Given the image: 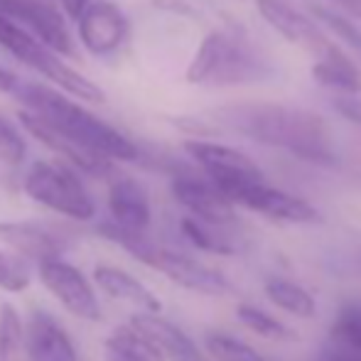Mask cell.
Segmentation results:
<instances>
[{
  "label": "cell",
  "instance_id": "cell-1",
  "mask_svg": "<svg viewBox=\"0 0 361 361\" xmlns=\"http://www.w3.org/2000/svg\"><path fill=\"white\" fill-rule=\"evenodd\" d=\"M231 128L263 145L283 147L310 162H334L332 135L322 116L278 104L233 106L224 111Z\"/></svg>",
  "mask_w": 361,
  "mask_h": 361
},
{
  "label": "cell",
  "instance_id": "cell-2",
  "mask_svg": "<svg viewBox=\"0 0 361 361\" xmlns=\"http://www.w3.org/2000/svg\"><path fill=\"white\" fill-rule=\"evenodd\" d=\"M18 99L27 106L30 114L39 116L47 126H52L64 138L74 140L76 145L86 147L89 152L106 160H135L138 147L133 140L126 138L118 128L101 121L89 109L76 104L79 99L64 96L62 91H54L42 84H23L20 81L15 89Z\"/></svg>",
  "mask_w": 361,
  "mask_h": 361
},
{
  "label": "cell",
  "instance_id": "cell-3",
  "mask_svg": "<svg viewBox=\"0 0 361 361\" xmlns=\"http://www.w3.org/2000/svg\"><path fill=\"white\" fill-rule=\"evenodd\" d=\"M0 47H5L15 59H20L25 67L42 74L47 81H54L59 89L67 91L74 99L89 101V104H104L106 101V94L101 86H96L81 72L69 67L62 59V54L49 49L32 32H27L23 25H18L3 13H0Z\"/></svg>",
  "mask_w": 361,
  "mask_h": 361
},
{
  "label": "cell",
  "instance_id": "cell-4",
  "mask_svg": "<svg viewBox=\"0 0 361 361\" xmlns=\"http://www.w3.org/2000/svg\"><path fill=\"white\" fill-rule=\"evenodd\" d=\"M258 76H263L261 64L224 32H209L202 39L185 72L190 84L214 86L248 84Z\"/></svg>",
  "mask_w": 361,
  "mask_h": 361
},
{
  "label": "cell",
  "instance_id": "cell-5",
  "mask_svg": "<svg viewBox=\"0 0 361 361\" xmlns=\"http://www.w3.org/2000/svg\"><path fill=\"white\" fill-rule=\"evenodd\" d=\"M25 192L37 204H44L59 214L86 221L96 214V207L81 180L62 162L39 160L25 177Z\"/></svg>",
  "mask_w": 361,
  "mask_h": 361
},
{
  "label": "cell",
  "instance_id": "cell-6",
  "mask_svg": "<svg viewBox=\"0 0 361 361\" xmlns=\"http://www.w3.org/2000/svg\"><path fill=\"white\" fill-rule=\"evenodd\" d=\"M231 204L246 207V209L263 214L273 221L281 224H314L319 221V214L310 202L300 200V197L283 192L278 187L266 185V180H251L243 185L231 187L228 192H224Z\"/></svg>",
  "mask_w": 361,
  "mask_h": 361
},
{
  "label": "cell",
  "instance_id": "cell-7",
  "mask_svg": "<svg viewBox=\"0 0 361 361\" xmlns=\"http://www.w3.org/2000/svg\"><path fill=\"white\" fill-rule=\"evenodd\" d=\"M185 150L207 172L209 182L221 195L231 190V187L243 185V182L263 180L261 167L236 147L209 143V140H187Z\"/></svg>",
  "mask_w": 361,
  "mask_h": 361
},
{
  "label": "cell",
  "instance_id": "cell-8",
  "mask_svg": "<svg viewBox=\"0 0 361 361\" xmlns=\"http://www.w3.org/2000/svg\"><path fill=\"white\" fill-rule=\"evenodd\" d=\"M0 13L15 23H23L27 32H32L39 42L54 49L62 57H74V39L69 35L67 20L62 10L47 0H0Z\"/></svg>",
  "mask_w": 361,
  "mask_h": 361
},
{
  "label": "cell",
  "instance_id": "cell-9",
  "mask_svg": "<svg viewBox=\"0 0 361 361\" xmlns=\"http://www.w3.org/2000/svg\"><path fill=\"white\" fill-rule=\"evenodd\" d=\"M39 278H42L44 288L72 314L89 319V322L101 319V305L96 300L94 288L89 286V281L76 271L72 263L62 261V256L39 263Z\"/></svg>",
  "mask_w": 361,
  "mask_h": 361
},
{
  "label": "cell",
  "instance_id": "cell-10",
  "mask_svg": "<svg viewBox=\"0 0 361 361\" xmlns=\"http://www.w3.org/2000/svg\"><path fill=\"white\" fill-rule=\"evenodd\" d=\"M130 329L145 344L152 361H207L200 347L177 324L162 319L157 312L133 314Z\"/></svg>",
  "mask_w": 361,
  "mask_h": 361
},
{
  "label": "cell",
  "instance_id": "cell-11",
  "mask_svg": "<svg viewBox=\"0 0 361 361\" xmlns=\"http://www.w3.org/2000/svg\"><path fill=\"white\" fill-rule=\"evenodd\" d=\"M145 263L160 271L162 276H167L172 283L192 290V293L212 295V298H221V295L231 293V283L221 273L214 271V268H207L204 263L195 261V258L182 256V253L155 246Z\"/></svg>",
  "mask_w": 361,
  "mask_h": 361
},
{
  "label": "cell",
  "instance_id": "cell-12",
  "mask_svg": "<svg viewBox=\"0 0 361 361\" xmlns=\"http://www.w3.org/2000/svg\"><path fill=\"white\" fill-rule=\"evenodd\" d=\"M76 23H79L81 44L91 54L116 52L128 37V18L111 0H91L81 10Z\"/></svg>",
  "mask_w": 361,
  "mask_h": 361
},
{
  "label": "cell",
  "instance_id": "cell-13",
  "mask_svg": "<svg viewBox=\"0 0 361 361\" xmlns=\"http://www.w3.org/2000/svg\"><path fill=\"white\" fill-rule=\"evenodd\" d=\"M256 8H258V13H261V18L266 20L283 39L310 49L314 57L327 52L329 47H334V44L319 32V27L312 20H307L302 13H298L286 0H256Z\"/></svg>",
  "mask_w": 361,
  "mask_h": 361
},
{
  "label": "cell",
  "instance_id": "cell-14",
  "mask_svg": "<svg viewBox=\"0 0 361 361\" xmlns=\"http://www.w3.org/2000/svg\"><path fill=\"white\" fill-rule=\"evenodd\" d=\"M25 352L30 361H79L69 334L42 310H35L25 324Z\"/></svg>",
  "mask_w": 361,
  "mask_h": 361
},
{
  "label": "cell",
  "instance_id": "cell-15",
  "mask_svg": "<svg viewBox=\"0 0 361 361\" xmlns=\"http://www.w3.org/2000/svg\"><path fill=\"white\" fill-rule=\"evenodd\" d=\"M172 195L185 209H190L195 219L216 224V226L233 221V207L236 204H231L212 182L197 180V177H175Z\"/></svg>",
  "mask_w": 361,
  "mask_h": 361
},
{
  "label": "cell",
  "instance_id": "cell-16",
  "mask_svg": "<svg viewBox=\"0 0 361 361\" xmlns=\"http://www.w3.org/2000/svg\"><path fill=\"white\" fill-rule=\"evenodd\" d=\"M20 123L25 126V130H27L30 135H35L39 143L47 145L49 150H54L59 157L69 160L74 167H81V170H86V172H94V175L106 172L111 167V160L94 155V152H89L86 147L76 145L74 140L64 138L62 133H57L52 126H47L39 116L30 114V111H20Z\"/></svg>",
  "mask_w": 361,
  "mask_h": 361
},
{
  "label": "cell",
  "instance_id": "cell-17",
  "mask_svg": "<svg viewBox=\"0 0 361 361\" xmlns=\"http://www.w3.org/2000/svg\"><path fill=\"white\" fill-rule=\"evenodd\" d=\"M0 241L37 263L62 256V241L57 233L35 221H0Z\"/></svg>",
  "mask_w": 361,
  "mask_h": 361
},
{
  "label": "cell",
  "instance_id": "cell-18",
  "mask_svg": "<svg viewBox=\"0 0 361 361\" xmlns=\"http://www.w3.org/2000/svg\"><path fill=\"white\" fill-rule=\"evenodd\" d=\"M109 209L118 226L145 231L150 224V200L143 185L130 177H121L109 190Z\"/></svg>",
  "mask_w": 361,
  "mask_h": 361
},
{
  "label": "cell",
  "instance_id": "cell-19",
  "mask_svg": "<svg viewBox=\"0 0 361 361\" xmlns=\"http://www.w3.org/2000/svg\"><path fill=\"white\" fill-rule=\"evenodd\" d=\"M94 281L106 295H111V298L118 300V302L133 305L140 312H160V300H157L143 283L135 281L130 273L118 271V268H114V266H96Z\"/></svg>",
  "mask_w": 361,
  "mask_h": 361
},
{
  "label": "cell",
  "instance_id": "cell-20",
  "mask_svg": "<svg viewBox=\"0 0 361 361\" xmlns=\"http://www.w3.org/2000/svg\"><path fill=\"white\" fill-rule=\"evenodd\" d=\"M322 361H361V305H344L322 349Z\"/></svg>",
  "mask_w": 361,
  "mask_h": 361
},
{
  "label": "cell",
  "instance_id": "cell-21",
  "mask_svg": "<svg viewBox=\"0 0 361 361\" xmlns=\"http://www.w3.org/2000/svg\"><path fill=\"white\" fill-rule=\"evenodd\" d=\"M312 79L337 94H359L361 91L359 69L339 47H329L327 52L317 54V62L312 64Z\"/></svg>",
  "mask_w": 361,
  "mask_h": 361
},
{
  "label": "cell",
  "instance_id": "cell-22",
  "mask_svg": "<svg viewBox=\"0 0 361 361\" xmlns=\"http://www.w3.org/2000/svg\"><path fill=\"white\" fill-rule=\"evenodd\" d=\"M266 295L271 298V302L276 307L286 310L288 314H295V317L307 319L317 314V302H314L312 295L302 286L286 281V278H271L266 283Z\"/></svg>",
  "mask_w": 361,
  "mask_h": 361
},
{
  "label": "cell",
  "instance_id": "cell-23",
  "mask_svg": "<svg viewBox=\"0 0 361 361\" xmlns=\"http://www.w3.org/2000/svg\"><path fill=\"white\" fill-rule=\"evenodd\" d=\"M106 361H152L145 344L138 339V334L130 327H118L114 334H109L104 344Z\"/></svg>",
  "mask_w": 361,
  "mask_h": 361
},
{
  "label": "cell",
  "instance_id": "cell-24",
  "mask_svg": "<svg viewBox=\"0 0 361 361\" xmlns=\"http://www.w3.org/2000/svg\"><path fill=\"white\" fill-rule=\"evenodd\" d=\"M23 347V319L13 305H3V310H0V361H20Z\"/></svg>",
  "mask_w": 361,
  "mask_h": 361
},
{
  "label": "cell",
  "instance_id": "cell-25",
  "mask_svg": "<svg viewBox=\"0 0 361 361\" xmlns=\"http://www.w3.org/2000/svg\"><path fill=\"white\" fill-rule=\"evenodd\" d=\"M182 231L185 236L195 243L197 248L202 251H209V253H231V243L219 233V226L216 224H209V221H202V219H195V216H187L182 219Z\"/></svg>",
  "mask_w": 361,
  "mask_h": 361
},
{
  "label": "cell",
  "instance_id": "cell-26",
  "mask_svg": "<svg viewBox=\"0 0 361 361\" xmlns=\"http://www.w3.org/2000/svg\"><path fill=\"white\" fill-rule=\"evenodd\" d=\"M207 352L214 361H266L246 342L221 332L207 334Z\"/></svg>",
  "mask_w": 361,
  "mask_h": 361
},
{
  "label": "cell",
  "instance_id": "cell-27",
  "mask_svg": "<svg viewBox=\"0 0 361 361\" xmlns=\"http://www.w3.org/2000/svg\"><path fill=\"white\" fill-rule=\"evenodd\" d=\"M236 317L246 324L251 332L261 334L266 339H290V329L281 319H276L273 314H268L266 310L256 307V305H238L236 307Z\"/></svg>",
  "mask_w": 361,
  "mask_h": 361
},
{
  "label": "cell",
  "instance_id": "cell-28",
  "mask_svg": "<svg viewBox=\"0 0 361 361\" xmlns=\"http://www.w3.org/2000/svg\"><path fill=\"white\" fill-rule=\"evenodd\" d=\"M312 15L319 20V23L324 25L327 30H332L334 35H337L342 42H347L352 49H357L361 52V30L357 27L354 23H349L347 18H342V15H337L334 10L329 8H322V5H314L312 8Z\"/></svg>",
  "mask_w": 361,
  "mask_h": 361
},
{
  "label": "cell",
  "instance_id": "cell-29",
  "mask_svg": "<svg viewBox=\"0 0 361 361\" xmlns=\"http://www.w3.org/2000/svg\"><path fill=\"white\" fill-rule=\"evenodd\" d=\"M25 152H27V145H25L23 133L13 121H8L0 114V160L5 165L18 167L25 160Z\"/></svg>",
  "mask_w": 361,
  "mask_h": 361
},
{
  "label": "cell",
  "instance_id": "cell-30",
  "mask_svg": "<svg viewBox=\"0 0 361 361\" xmlns=\"http://www.w3.org/2000/svg\"><path fill=\"white\" fill-rule=\"evenodd\" d=\"M27 286H30V271L23 258L0 251V290L23 293Z\"/></svg>",
  "mask_w": 361,
  "mask_h": 361
},
{
  "label": "cell",
  "instance_id": "cell-31",
  "mask_svg": "<svg viewBox=\"0 0 361 361\" xmlns=\"http://www.w3.org/2000/svg\"><path fill=\"white\" fill-rule=\"evenodd\" d=\"M332 106L342 118H347L349 123L361 128V99H357L354 94H342L332 101Z\"/></svg>",
  "mask_w": 361,
  "mask_h": 361
},
{
  "label": "cell",
  "instance_id": "cell-32",
  "mask_svg": "<svg viewBox=\"0 0 361 361\" xmlns=\"http://www.w3.org/2000/svg\"><path fill=\"white\" fill-rule=\"evenodd\" d=\"M20 79L15 76L10 69L0 67V94H15V89H18Z\"/></svg>",
  "mask_w": 361,
  "mask_h": 361
},
{
  "label": "cell",
  "instance_id": "cell-33",
  "mask_svg": "<svg viewBox=\"0 0 361 361\" xmlns=\"http://www.w3.org/2000/svg\"><path fill=\"white\" fill-rule=\"evenodd\" d=\"M59 3H62V8L67 10V13L76 20L81 15V10H84L86 5L91 3V0H59Z\"/></svg>",
  "mask_w": 361,
  "mask_h": 361
},
{
  "label": "cell",
  "instance_id": "cell-34",
  "mask_svg": "<svg viewBox=\"0 0 361 361\" xmlns=\"http://www.w3.org/2000/svg\"><path fill=\"white\" fill-rule=\"evenodd\" d=\"M334 3H339L342 8H347L352 15H357V18H361V0H334Z\"/></svg>",
  "mask_w": 361,
  "mask_h": 361
}]
</instances>
